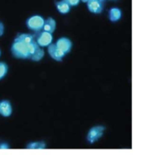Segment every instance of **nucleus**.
Returning a JSON list of instances; mask_svg holds the SVG:
<instances>
[{
	"instance_id": "obj_1",
	"label": "nucleus",
	"mask_w": 141,
	"mask_h": 155,
	"mask_svg": "<svg viewBox=\"0 0 141 155\" xmlns=\"http://www.w3.org/2000/svg\"><path fill=\"white\" fill-rule=\"evenodd\" d=\"M12 53L17 58H21V59L30 58L28 44L15 40L12 47Z\"/></svg>"
},
{
	"instance_id": "obj_2",
	"label": "nucleus",
	"mask_w": 141,
	"mask_h": 155,
	"mask_svg": "<svg viewBox=\"0 0 141 155\" xmlns=\"http://www.w3.org/2000/svg\"><path fill=\"white\" fill-rule=\"evenodd\" d=\"M45 24V20L40 15H35L29 18L27 21V26L30 30H32L36 32H41L43 29Z\"/></svg>"
},
{
	"instance_id": "obj_3",
	"label": "nucleus",
	"mask_w": 141,
	"mask_h": 155,
	"mask_svg": "<svg viewBox=\"0 0 141 155\" xmlns=\"http://www.w3.org/2000/svg\"><path fill=\"white\" fill-rule=\"evenodd\" d=\"M105 127L102 125H97V126L92 127L90 130L88 131L87 139L90 143H93L94 142L97 141L98 139L102 137L105 131Z\"/></svg>"
},
{
	"instance_id": "obj_4",
	"label": "nucleus",
	"mask_w": 141,
	"mask_h": 155,
	"mask_svg": "<svg viewBox=\"0 0 141 155\" xmlns=\"http://www.w3.org/2000/svg\"><path fill=\"white\" fill-rule=\"evenodd\" d=\"M35 37H36V41L40 47H48L53 41L52 33L44 30L42 32H39L38 34L35 35Z\"/></svg>"
},
{
	"instance_id": "obj_5",
	"label": "nucleus",
	"mask_w": 141,
	"mask_h": 155,
	"mask_svg": "<svg viewBox=\"0 0 141 155\" xmlns=\"http://www.w3.org/2000/svg\"><path fill=\"white\" fill-rule=\"evenodd\" d=\"M104 3L105 1L102 0H89L87 3V6L91 13L98 14L103 11Z\"/></svg>"
},
{
	"instance_id": "obj_6",
	"label": "nucleus",
	"mask_w": 141,
	"mask_h": 155,
	"mask_svg": "<svg viewBox=\"0 0 141 155\" xmlns=\"http://www.w3.org/2000/svg\"><path fill=\"white\" fill-rule=\"evenodd\" d=\"M48 52L54 60L58 61H62L63 57L65 56V52H64L60 48H58L56 44H50V46H48Z\"/></svg>"
},
{
	"instance_id": "obj_7",
	"label": "nucleus",
	"mask_w": 141,
	"mask_h": 155,
	"mask_svg": "<svg viewBox=\"0 0 141 155\" xmlns=\"http://www.w3.org/2000/svg\"><path fill=\"white\" fill-rule=\"evenodd\" d=\"M56 45L58 48H60L65 54L69 53L71 48H72V41L67 38H60L56 42Z\"/></svg>"
},
{
	"instance_id": "obj_8",
	"label": "nucleus",
	"mask_w": 141,
	"mask_h": 155,
	"mask_svg": "<svg viewBox=\"0 0 141 155\" xmlns=\"http://www.w3.org/2000/svg\"><path fill=\"white\" fill-rule=\"evenodd\" d=\"M13 107L8 101H2L0 102V114L4 117H8L12 114Z\"/></svg>"
},
{
	"instance_id": "obj_9",
	"label": "nucleus",
	"mask_w": 141,
	"mask_h": 155,
	"mask_svg": "<svg viewBox=\"0 0 141 155\" xmlns=\"http://www.w3.org/2000/svg\"><path fill=\"white\" fill-rule=\"evenodd\" d=\"M122 13L119 8H111L109 11V19L111 22H117L121 18Z\"/></svg>"
},
{
	"instance_id": "obj_10",
	"label": "nucleus",
	"mask_w": 141,
	"mask_h": 155,
	"mask_svg": "<svg viewBox=\"0 0 141 155\" xmlns=\"http://www.w3.org/2000/svg\"><path fill=\"white\" fill-rule=\"evenodd\" d=\"M55 6H56L57 10L62 14H66L70 11V5L69 3L65 2L64 0H61V1H58L55 3Z\"/></svg>"
},
{
	"instance_id": "obj_11",
	"label": "nucleus",
	"mask_w": 141,
	"mask_h": 155,
	"mask_svg": "<svg viewBox=\"0 0 141 155\" xmlns=\"http://www.w3.org/2000/svg\"><path fill=\"white\" fill-rule=\"evenodd\" d=\"M55 28H56V22H55V19L52 18H49L46 20H45V24L44 27H43L44 31L52 33L55 30Z\"/></svg>"
},
{
	"instance_id": "obj_12",
	"label": "nucleus",
	"mask_w": 141,
	"mask_h": 155,
	"mask_svg": "<svg viewBox=\"0 0 141 155\" xmlns=\"http://www.w3.org/2000/svg\"><path fill=\"white\" fill-rule=\"evenodd\" d=\"M15 40L16 41H22V42L27 43V44H29V43H31L32 41H36V37H35V35L22 33V34H20L19 36H17L15 38Z\"/></svg>"
},
{
	"instance_id": "obj_13",
	"label": "nucleus",
	"mask_w": 141,
	"mask_h": 155,
	"mask_svg": "<svg viewBox=\"0 0 141 155\" xmlns=\"http://www.w3.org/2000/svg\"><path fill=\"white\" fill-rule=\"evenodd\" d=\"M45 55V51L41 49V48H39L36 50V51H35L34 54L31 56L30 58H31V60L32 61H38L41 60L42 58H43V57H44Z\"/></svg>"
},
{
	"instance_id": "obj_14",
	"label": "nucleus",
	"mask_w": 141,
	"mask_h": 155,
	"mask_svg": "<svg viewBox=\"0 0 141 155\" xmlns=\"http://www.w3.org/2000/svg\"><path fill=\"white\" fill-rule=\"evenodd\" d=\"M45 148V143L44 142L31 143L27 146V149H43Z\"/></svg>"
},
{
	"instance_id": "obj_15",
	"label": "nucleus",
	"mask_w": 141,
	"mask_h": 155,
	"mask_svg": "<svg viewBox=\"0 0 141 155\" xmlns=\"http://www.w3.org/2000/svg\"><path fill=\"white\" fill-rule=\"evenodd\" d=\"M8 72V66L4 62H0V80L3 79Z\"/></svg>"
},
{
	"instance_id": "obj_16",
	"label": "nucleus",
	"mask_w": 141,
	"mask_h": 155,
	"mask_svg": "<svg viewBox=\"0 0 141 155\" xmlns=\"http://www.w3.org/2000/svg\"><path fill=\"white\" fill-rule=\"evenodd\" d=\"M64 1L69 3L70 6H77L81 0H64Z\"/></svg>"
},
{
	"instance_id": "obj_17",
	"label": "nucleus",
	"mask_w": 141,
	"mask_h": 155,
	"mask_svg": "<svg viewBox=\"0 0 141 155\" xmlns=\"http://www.w3.org/2000/svg\"><path fill=\"white\" fill-rule=\"evenodd\" d=\"M3 32H4V26L2 22H0V37L3 34Z\"/></svg>"
},
{
	"instance_id": "obj_18",
	"label": "nucleus",
	"mask_w": 141,
	"mask_h": 155,
	"mask_svg": "<svg viewBox=\"0 0 141 155\" xmlns=\"http://www.w3.org/2000/svg\"><path fill=\"white\" fill-rule=\"evenodd\" d=\"M81 1L82 2H83V3H88L89 0H81Z\"/></svg>"
},
{
	"instance_id": "obj_19",
	"label": "nucleus",
	"mask_w": 141,
	"mask_h": 155,
	"mask_svg": "<svg viewBox=\"0 0 141 155\" xmlns=\"http://www.w3.org/2000/svg\"><path fill=\"white\" fill-rule=\"evenodd\" d=\"M0 55H1V51H0Z\"/></svg>"
},
{
	"instance_id": "obj_20",
	"label": "nucleus",
	"mask_w": 141,
	"mask_h": 155,
	"mask_svg": "<svg viewBox=\"0 0 141 155\" xmlns=\"http://www.w3.org/2000/svg\"><path fill=\"white\" fill-rule=\"evenodd\" d=\"M102 1H106V0H102Z\"/></svg>"
}]
</instances>
